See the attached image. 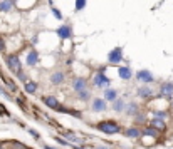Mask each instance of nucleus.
<instances>
[{
    "mask_svg": "<svg viewBox=\"0 0 173 149\" xmlns=\"http://www.w3.org/2000/svg\"><path fill=\"white\" fill-rule=\"evenodd\" d=\"M97 131L104 132V134H118L119 131H121V128H119V124L116 122V121H101V122L96 126Z\"/></svg>",
    "mask_w": 173,
    "mask_h": 149,
    "instance_id": "1",
    "label": "nucleus"
},
{
    "mask_svg": "<svg viewBox=\"0 0 173 149\" xmlns=\"http://www.w3.org/2000/svg\"><path fill=\"white\" fill-rule=\"evenodd\" d=\"M5 62H7V67H9L13 74H19V72H22V64H20V59H19V57L15 56V54H10V56H7Z\"/></svg>",
    "mask_w": 173,
    "mask_h": 149,
    "instance_id": "2",
    "label": "nucleus"
},
{
    "mask_svg": "<svg viewBox=\"0 0 173 149\" xmlns=\"http://www.w3.org/2000/svg\"><path fill=\"white\" fill-rule=\"evenodd\" d=\"M42 102L46 104L47 107H51V109H54V111H61V112H69L67 109H64L62 106H61V102L57 101V99L54 97V96H46V97H42Z\"/></svg>",
    "mask_w": 173,
    "mask_h": 149,
    "instance_id": "3",
    "label": "nucleus"
},
{
    "mask_svg": "<svg viewBox=\"0 0 173 149\" xmlns=\"http://www.w3.org/2000/svg\"><path fill=\"white\" fill-rule=\"evenodd\" d=\"M94 85H97V87H101V85H108L109 84V79L104 76V67L99 69V72L94 74V79H93Z\"/></svg>",
    "mask_w": 173,
    "mask_h": 149,
    "instance_id": "4",
    "label": "nucleus"
},
{
    "mask_svg": "<svg viewBox=\"0 0 173 149\" xmlns=\"http://www.w3.org/2000/svg\"><path fill=\"white\" fill-rule=\"evenodd\" d=\"M136 79H138L139 82H145V84H150V82L155 81L153 74L150 72V70H146V69H143V70H138V72H136Z\"/></svg>",
    "mask_w": 173,
    "mask_h": 149,
    "instance_id": "5",
    "label": "nucleus"
},
{
    "mask_svg": "<svg viewBox=\"0 0 173 149\" xmlns=\"http://www.w3.org/2000/svg\"><path fill=\"white\" fill-rule=\"evenodd\" d=\"M108 59H109L111 64H119L123 60V50L119 49V47H116V49H113V50L109 52V56H108Z\"/></svg>",
    "mask_w": 173,
    "mask_h": 149,
    "instance_id": "6",
    "label": "nucleus"
},
{
    "mask_svg": "<svg viewBox=\"0 0 173 149\" xmlns=\"http://www.w3.org/2000/svg\"><path fill=\"white\" fill-rule=\"evenodd\" d=\"M72 89L76 90V92L88 89V81H86L84 77H76V79L72 81Z\"/></svg>",
    "mask_w": 173,
    "mask_h": 149,
    "instance_id": "7",
    "label": "nucleus"
},
{
    "mask_svg": "<svg viewBox=\"0 0 173 149\" xmlns=\"http://www.w3.org/2000/svg\"><path fill=\"white\" fill-rule=\"evenodd\" d=\"M136 94H138V97H141V99L153 97V90H151V87H148V85H141V87H138V89H136Z\"/></svg>",
    "mask_w": 173,
    "mask_h": 149,
    "instance_id": "8",
    "label": "nucleus"
},
{
    "mask_svg": "<svg viewBox=\"0 0 173 149\" xmlns=\"http://www.w3.org/2000/svg\"><path fill=\"white\" fill-rule=\"evenodd\" d=\"M93 111L94 112H103L108 109V106H106V99H94L93 101Z\"/></svg>",
    "mask_w": 173,
    "mask_h": 149,
    "instance_id": "9",
    "label": "nucleus"
},
{
    "mask_svg": "<svg viewBox=\"0 0 173 149\" xmlns=\"http://www.w3.org/2000/svg\"><path fill=\"white\" fill-rule=\"evenodd\" d=\"M161 96H165V97H172L173 96V82H170V81H166V82H163L161 84Z\"/></svg>",
    "mask_w": 173,
    "mask_h": 149,
    "instance_id": "10",
    "label": "nucleus"
},
{
    "mask_svg": "<svg viewBox=\"0 0 173 149\" xmlns=\"http://www.w3.org/2000/svg\"><path fill=\"white\" fill-rule=\"evenodd\" d=\"M124 136L126 137H131V139H138V137L143 136V129H139V128H130L124 131Z\"/></svg>",
    "mask_w": 173,
    "mask_h": 149,
    "instance_id": "11",
    "label": "nucleus"
},
{
    "mask_svg": "<svg viewBox=\"0 0 173 149\" xmlns=\"http://www.w3.org/2000/svg\"><path fill=\"white\" fill-rule=\"evenodd\" d=\"M57 35H59L61 39H71V35H72L71 25H61L59 29H57Z\"/></svg>",
    "mask_w": 173,
    "mask_h": 149,
    "instance_id": "12",
    "label": "nucleus"
},
{
    "mask_svg": "<svg viewBox=\"0 0 173 149\" xmlns=\"http://www.w3.org/2000/svg\"><path fill=\"white\" fill-rule=\"evenodd\" d=\"M151 128H155L156 131H160V132H165V131H166V124H165L163 119L153 117V119H151Z\"/></svg>",
    "mask_w": 173,
    "mask_h": 149,
    "instance_id": "13",
    "label": "nucleus"
},
{
    "mask_svg": "<svg viewBox=\"0 0 173 149\" xmlns=\"http://www.w3.org/2000/svg\"><path fill=\"white\" fill-rule=\"evenodd\" d=\"M17 0H0V12H10Z\"/></svg>",
    "mask_w": 173,
    "mask_h": 149,
    "instance_id": "14",
    "label": "nucleus"
},
{
    "mask_svg": "<svg viewBox=\"0 0 173 149\" xmlns=\"http://www.w3.org/2000/svg\"><path fill=\"white\" fill-rule=\"evenodd\" d=\"M118 74H119V77H121L123 81H128V79H131V76H133V72H131V67H119V70H118Z\"/></svg>",
    "mask_w": 173,
    "mask_h": 149,
    "instance_id": "15",
    "label": "nucleus"
},
{
    "mask_svg": "<svg viewBox=\"0 0 173 149\" xmlns=\"http://www.w3.org/2000/svg\"><path fill=\"white\" fill-rule=\"evenodd\" d=\"M126 114H128V116H131V117L138 116V114H139V107H138V104H136V102H130V104H128V107H126Z\"/></svg>",
    "mask_w": 173,
    "mask_h": 149,
    "instance_id": "16",
    "label": "nucleus"
},
{
    "mask_svg": "<svg viewBox=\"0 0 173 149\" xmlns=\"http://www.w3.org/2000/svg\"><path fill=\"white\" fill-rule=\"evenodd\" d=\"M126 107L128 104H124V101H121V99H116L113 102V109L116 112H126Z\"/></svg>",
    "mask_w": 173,
    "mask_h": 149,
    "instance_id": "17",
    "label": "nucleus"
},
{
    "mask_svg": "<svg viewBox=\"0 0 173 149\" xmlns=\"http://www.w3.org/2000/svg\"><path fill=\"white\" fill-rule=\"evenodd\" d=\"M39 62V54L37 50H30L29 54H27V64L29 65H35Z\"/></svg>",
    "mask_w": 173,
    "mask_h": 149,
    "instance_id": "18",
    "label": "nucleus"
},
{
    "mask_svg": "<svg viewBox=\"0 0 173 149\" xmlns=\"http://www.w3.org/2000/svg\"><path fill=\"white\" fill-rule=\"evenodd\" d=\"M51 82L54 85H59V84H62L64 82V74L62 72H54L51 76Z\"/></svg>",
    "mask_w": 173,
    "mask_h": 149,
    "instance_id": "19",
    "label": "nucleus"
},
{
    "mask_svg": "<svg viewBox=\"0 0 173 149\" xmlns=\"http://www.w3.org/2000/svg\"><path fill=\"white\" fill-rule=\"evenodd\" d=\"M104 99H106V101L114 102V101L118 99V94H116V90H114V89H106L104 90Z\"/></svg>",
    "mask_w": 173,
    "mask_h": 149,
    "instance_id": "20",
    "label": "nucleus"
},
{
    "mask_svg": "<svg viewBox=\"0 0 173 149\" xmlns=\"http://www.w3.org/2000/svg\"><path fill=\"white\" fill-rule=\"evenodd\" d=\"M35 90H37V84H35L34 81H27L25 82V92L27 94H34Z\"/></svg>",
    "mask_w": 173,
    "mask_h": 149,
    "instance_id": "21",
    "label": "nucleus"
},
{
    "mask_svg": "<svg viewBox=\"0 0 173 149\" xmlns=\"http://www.w3.org/2000/svg\"><path fill=\"white\" fill-rule=\"evenodd\" d=\"M77 97H79V99H82V101H88V99L91 97V92H89V89L79 90V92H77Z\"/></svg>",
    "mask_w": 173,
    "mask_h": 149,
    "instance_id": "22",
    "label": "nucleus"
},
{
    "mask_svg": "<svg viewBox=\"0 0 173 149\" xmlns=\"http://www.w3.org/2000/svg\"><path fill=\"white\" fill-rule=\"evenodd\" d=\"M86 7V0H76V10L79 12V10H82Z\"/></svg>",
    "mask_w": 173,
    "mask_h": 149,
    "instance_id": "23",
    "label": "nucleus"
},
{
    "mask_svg": "<svg viewBox=\"0 0 173 149\" xmlns=\"http://www.w3.org/2000/svg\"><path fill=\"white\" fill-rule=\"evenodd\" d=\"M54 139L57 141V142H59L61 146H71V144H69V141H67V139H62V137H59V136H54Z\"/></svg>",
    "mask_w": 173,
    "mask_h": 149,
    "instance_id": "24",
    "label": "nucleus"
},
{
    "mask_svg": "<svg viewBox=\"0 0 173 149\" xmlns=\"http://www.w3.org/2000/svg\"><path fill=\"white\" fill-rule=\"evenodd\" d=\"M155 116L158 117V119H163V121H165L168 114H166V112H163V111H158V112H155Z\"/></svg>",
    "mask_w": 173,
    "mask_h": 149,
    "instance_id": "25",
    "label": "nucleus"
},
{
    "mask_svg": "<svg viewBox=\"0 0 173 149\" xmlns=\"http://www.w3.org/2000/svg\"><path fill=\"white\" fill-rule=\"evenodd\" d=\"M0 94H2V96H4L5 99H12V96H10L9 92H5V89L2 87V85H0Z\"/></svg>",
    "mask_w": 173,
    "mask_h": 149,
    "instance_id": "26",
    "label": "nucleus"
},
{
    "mask_svg": "<svg viewBox=\"0 0 173 149\" xmlns=\"http://www.w3.org/2000/svg\"><path fill=\"white\" fill-rule=\"evenodd\" d=\"M135 121H136V124H141V122H145V116L143 114H138V116H135Z\"/></svg>",
    "mask_w": 173,
    "mask_h": 149,
    "instance_id": "27",
    "label": "nucleus"
},
{
    "mask_svg": "<svg viewBox=\"0 0 173 149\" xmlns=\"http://www.w3.org/2000/svg\"><path fill=\"white\" fill-rule=\"evenodd\" d=\"M52 13H54V15H55L57 19H62V13H61L57 9H52Z\"/></svg>",
    "mask_w": 173,
    "mask_h": 149,
    "instance_id": "28",
    "label": "nucleus"
},
{
    "mask_svg": "<svg viewBox=\"0 0 173 149\" xmlns=\"http://www.w3.org/2000/svg\"><path fill=\"white\" fill-rule=\"evenodd\" d=\"M5 50V42H4V37H0V52Z\"/></svg>",
    "mask_w": 173,
    "mask_h": 149,
    "instance_id": "29",
    "label": "nucleus"
},
{
    "mask_svg": "<svg viewBox=\"0 0 173 149\" xmlns=\"http://www.w3.org/2000/svg\"><path fill=\"white\" fill-rule=\"evenodd\" d=\"M29 132H30V134H32V136L35 137V139H39V134L35 132V129H29Z\"/></svg>",
    "mask_w": 173,
    "mask_h": 149,
    "instance_id": "30",
    "label": "nucleus"
},
{
    "mask_svg": "<svg viewBox=\"0 0 173 149\" xmlns=\"http://www.w3.org/2000/svg\"><path fill=\"white\" fill-rule=\"evenodd\" d=\"M0 112H2V114H5V116H9V112H7V109H5V107H2V106H0Z\"/></svg>",
    "mask_w": 173,
    "mask_h": 149,
    "instance_id": "31",
    "label": "nucleus"
},
{
    "mask_svg": "<svg viewBox=\"0 0 173 149\" xmlns=\"http://www.w3.org/2000/svg\"><path fill=\"white\" fill-rule=\"evenodd\" d=\"M4 146H5L4 142H0V149H4Z\"/></svg>",
    "mask_w": 173,
    "mask_h": 149,
    "instance_id": "32",
    "label": "nucleus"
},
{
    "mask_svg": "<svg viewBox=\"0 0 173 149\" xmlns=\"http://www.w3.org/2000/svg\"><path fill=\"white\" fill-rule=\"evenodd\" d=\"M24 149H29V148H24Z\"/></svg>",
    "mask_w": 173,
    "mask_h": 149,
    "instance_id": "33",
    "label": "nucleus"
}]
</instances>
